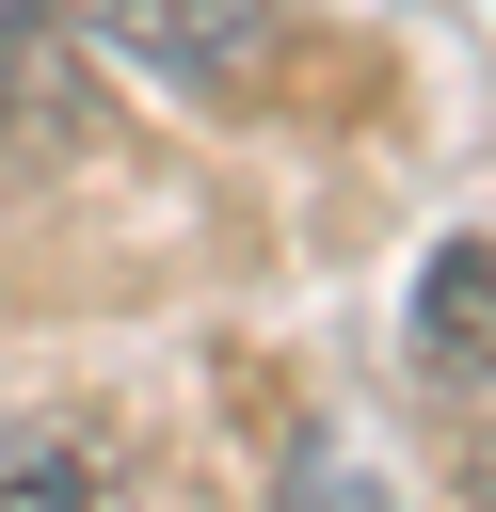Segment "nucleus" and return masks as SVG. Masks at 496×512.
<instances>
[{"label":"nucleus","mask_w":496,"mask_h":512,"mask_svg":"<svg viewBox=\"0 0 496 512\" xmlns=\"http://www.w3.org/2000/svg\"><path fill=\"white\" fill-rule=\"evenodd\" d=\"M416 368L448 400H496V240H448L416 272Z\"/></svg>","instance_id":"2"},{"label":"nucleus","mask_w":496,"mask_h":512,"mask_svg":"<svg viewBox=\"0 0 496 512\" xmlns=\"http://www.w3.org/2000/svg\"><path fill=\"white\" fill-rule=\"evenodd\" d=\"M80 80H64V16H0V144H64Z\"/></svg>","instance_id":"3"},{"label":"nucleus","mask_w":496,"mask_h":512,"mask_svg":"<svg viewBox=\"0 0 496 512\" xmlns=\"http://www.w3.org/2000/svg\"><path fill=\"white\" fill-rule=\"evenodd\" d=\"M64 32H96L112 64L176 80V96H224L256 48H272V0H48Z\"/></svg>","instance_id":"1"},{"label":"nucleus","mask_w":496,"mask_h":512,"mask_svg":"<svg viewBox=\"0 0 496 512\" xmlns=\"http://www.w3.org/2000/svg\"><path fill=\"white\" fill-rule=\"evenodd\" d=\"M0 496H96V448H64V432H32V448H0Z\"/></svg>","instance_id":"4"}]
</instances>
